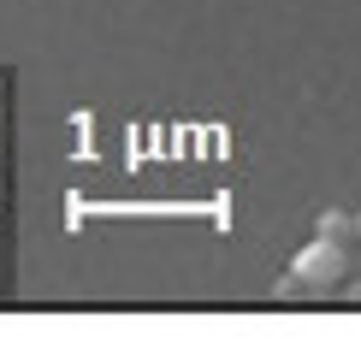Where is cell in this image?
<instances>
[{
    "label": "cell",
    "instance_id": "obj_3",
    "mask_svg": "<svg viewBox=\"0 0 361 343\" xmlns=\"http://www.w3.org/2000/svg\"><path fill=\"white\" fill-rule=\"evenodd\" d=\"M355 237H361V213H355Z\"/></svg>",
    "mask_w": 361,
    "mask_h": 343
},
{
    "label": "cell",
    "instance_id": "obj_2",
    "mask_svg": "<svg viewBox=\"0 0 361 343\" xmlns=\"http://www.w3.org/2000/svg\"><path fill=\"white\" fill-rule=\"evenodd\" d=\"M314 237H338V243H361V237H355V213H343V207H326V213L314 219Z\"/></svg>",
    "mask_w": 361,
    "mask_h": 343
},
{
    "label": "cell",
    "instance_id": "obj_1",
    "mask_svg": "<svg viewBox=\"0 0 361 343\" xmlns=\"http://www.w3.org/2000/svg\"><path fill=\"white\" fill-rule=\"evenodd\" d=\"M290 273L308 285V296H338L343 278L355 273V243H338V237H314L302 255L290 261Z\"/></svg>",
    "mask_w": 361,
    "mask_h": 343
}]
</instances>
